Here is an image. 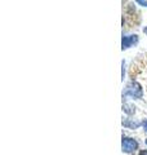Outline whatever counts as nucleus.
I'll return each mask as SVG.
<instances>
[{
    "label": "nucleus",
    "instance_id": "obj_1",
    "mask_svg": "<svg viewBox=\"0 0 147 155\" xmlns=\"http://www.w3.org/2000/svg\"><path fill=\"white\" fill-rule=\"evenodd\" d=\"M137 147V142L132 138H124L122 140V149L124 151H133Z\"/></svg>",
    "mask_w": 147,
    "mask_h": 155
},
{
    "label": "nucleus",
    "instance_id": "obj_2",
    "mask_svg": "<svg viewBox=\"0 0 147 155\" xmlns=\"http://www.w3.org/2000/svg\"><path fill=\"white\" fill-rule=\"evenodd\" d=\"M143 127H145V129L147 130V120H146V122H143Z\"/></svg>",
    "mask_w": 147,
    "mask_h": 155
},
{
    "label": "nucleus",
    "instance_id": "obj_3",
    "mask_svg": "<svg viewBox=\"0 0 147 155\" xmlns=\"http://www.w3.org/2000/svg\"><path fill=\"white\" fill-rule=\"evenodd\" d=\"M139 155H147V151H145V150H143V151L139 153Z\"/></svg>",
    "mask_w": 147,
    "mask_h": 155
}]
</instances>
